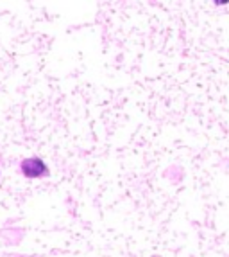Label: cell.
I'll return each instance as SVG.
<instances>
[{
    "label": "cell",
    "mask_w": 229,
    "mask_h": 257,
    "mask_svg": "<svg viewBox=\"0 0 229 257\" xmlns=\"http://www.w3.org/2000/svg\"><path fill=\"white\" fill-rule=\"evenodd\" d=\"M22 173L27 178H42L48 175V169L42 159H26L22 162Z\"/></svg>",
    "instance_id": "cell-1"
}]
</instances>
